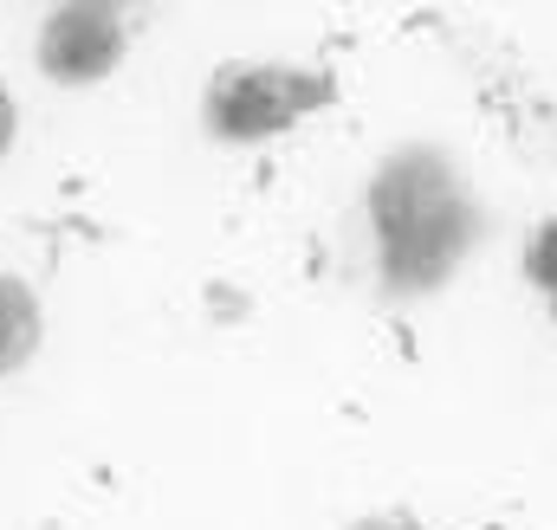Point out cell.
<instances>
[{
    "instance_id": "cell-1",
    "label": "cell",
    "mask_w": 557,
    "mask_h": 530,
    "mask_svg": "<svg viewBox=\"0 0 557 530\" xmlns=\"http://www.w3.org/2000/svg\"><path fill=\"white\" fill-rule=\"evenodd\" d=\"M376 227H383V260L403 285H434L467 247V201L460 181L434 155H403L376 181Z\"/></svg>"
},
{
    "instance_id": "cell-2",
    "label": "cell",
    "mask_w": 557,
    "mask_h": 530,
    "mask_svg": "<svg viewBox=\"0 0 557 530\" xmlns=\"http://www.w3.org/2000/svg\"><path fill=\"white\" fill-rule=\"evenodd\" d=\"M337 98V85L324 72H292V65H221L201 117L208 130L227 142H260V136L292 130L305 111H324Z\"/></svg>"
},
{
    "instance_id": "cell-3",
    "label": "cell",
    "mask_w": 557,
    "mask_h": 530,
    "mask_svg": "<svg viewBox=\"0 0 557 530\" xmlns=\"http://www.w3.org/2000/svg\"><path fill=\"white\" fill-rule=\"evenodd\" d=\"M124 59V13L117 7H59L39 33V65L59 85H91Z\"/></svg>"
},
{
    "instance_id": "cell-4",
    "label": "cell",
    "mask_w": 557,
    "mask_h": 530,
    "mask_svg": "<svg viewBox=\"0 0 557 530\" xmlns=\"http://www.w3.org/2000/svg\"><path fill=\"white\" fill-rule=\"evenodd\" d=\"M33 343H39V304L26 298L20 278L0 272V369H13Z\"/></svg>"
},
{
    "instance_id": "cell-5",
    "label": "cell",
    "mask_w": 557,
    "mask_h": 530,
    "mask_svg": "<svg viewBox=\"0 0 557 530\" xmlns=\"http://www.w3.org/2000/svg\"><path fill=\"white\" fill-rule=\"evenodd\" d=\"M525 272H532V285H545V298H557V220H545V227L532 234Z\"/></svg>"
},
{
    "instance_id": "cell-6",
    "label": "cell",
    "mask_w": 557,
    "mask_h": 530,
    "mask_svg": "<svg viewBox=\"0 0 557 530\" xmlns=\"http://www.w3.org/2000/svg\"><path fill=\"white\" fill-rule=\"evenodd\" d=\"M7 142H13V104L0 98V149H7Z\"/></svg>"
},
{
    "instance_id": "cell-7",
    "label": "cell",
    "mask_w": 557,
    "mask_h": 530,
    "mask_svg": "<svg viewBox=\"0 0 557 530\" xmlns=\"http://www.w3.org/2000/svg\"><path fill=\"white\" fill-rule=\"evenodd\" d=\"M357 530H416V525H403V518H370V525H357Z\"/></svg>"
},
{
    "instance_id": "cell-8",
    "label": "cell",
    "mask_w": 557,
    "mask_h": 530,
    "mask_svg": "<svg viewBox=\"0 0 557 530\" xmlns=\"http://www.w3.org/2000/svg\"><path fill=\"white\" fill-rule=\"evenodd\" d=\"M552 311H557V298H552Z\"/></svg>"
}]
</instances>
